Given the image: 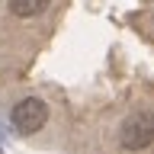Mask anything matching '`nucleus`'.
Segmentation results:
<instances>
[{
	"label": "nucleus",
	"instance_id": "f257e3e1",
	"mask_svg": "<svg viewBox=\"0 0 154 154\" xmlns=\"http://www.w3.org/2000/svg\"><path fill=\"white\" fill-rule=\"evenodd\" d=\"M154 141V112H132L119 125V144L125 151H141Z\"/></svg>",
	"mask_w": 154,
	"mask_h": 154
},
{
	"label": "nucleus",
	"instance_id": "f03ea898",
	"mask_svg": "<svg viewBox=\"0 0 154 154\" xmlns=\"http://www.w3.org/2000/svg\"><path fill=\"white\" fill-rule=\"evenodd\" d=\"M10 122H13V128H16L19 135H35L38 128L48 122L45 100H38V96H23V100L10 109Z\"/></svg>",
	"mask_w": 154,
	"mask_h": 154
},
{
	"label": "nucleus",
	"instance_id": "7ed1b4c3",
	"mask_svg": "<svg viewBox=\"0 0 154 154\" xmlns=\"http://www.w3.org/2000/svg\"><path fill=\"white\" fill-rule=\"evenodd\" d=\"M45 3L48 0H10V13L13 16H35L38 10H45Z\"/></svg>",
	"mask_w": 154,
	"mask_h": 154
}]
</instances>
